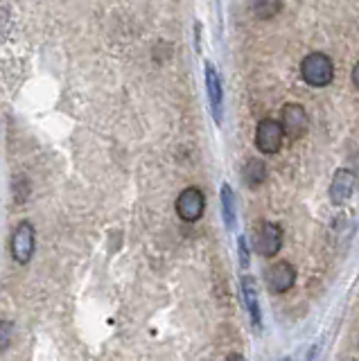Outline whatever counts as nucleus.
Here are the masks:
<instances>
[{"label": "nucleus", "mask_w": 359, "mask_h": 361, "mask_svg": "<svg viewBox=\"0 0 359 361\" xmlns=\"http://www.w3.org/2000/svg\"><path fill=\"white\" fill-rule=\"evenodd\" d=\"M300 75L310 86L323 88L332 82L334 77V63L328 54L323 52H310L300 63Z\"/></svg>", "instance_id": "1"}, {"label": "nucleus", "mask_w": 359, "mask_h": 361, "mask_svg": "<svg viewBox=\"0 0 359 361\" xmlns=\"http://www.w3.org/2000/svg\"><path fill=\"white\" fill-rule=\"evenodd\" d=\"M35 246H37L35 226H32L28 219L18 221L12 237H9V253H12V259L20 267L30 264L32 255H35Z\"/></svg>", "instance_id": "2"}, {"label": "nucleus", "mask_w": 359, "mask_h": 361, "mask_svg": "<svg viewBox=\"0 0 359 361\" xmlns=\"http://www.w3.org/2000/svg\"><path fill=\"white\" fill-rule=\"evenodd\" d=\"M285 140V131H283V124L278 120L272 118H264L257 122V129H255V147L260 149L262 154H276L280 152Z\"/></svg>", "instance_id": "3"}, {"label": "nucleus", "mask_w": 359, "mask_h": 361, "mask_svg": "<svg viewBox=\"0 0 359 361\" xmlns=\"http://www.w3.org/2000/svg\"><path fill=\"white\" fill-rule=\"evenodd\" d=\"M255 253L262 257H274L283 246V228L274 221H262L253 235Z\"/></svg>", "instance_id": "4"}, {"label": "nucleus", "mask_w": 359, "mask_h": 361, "mask_svg": "<svg viewBox=\"0 0 359 361\" xmlns=\"http://www.w3.org/2000/svg\"><path fill=\"white\" fill-rule=\"evenodd\" d=\"M204 208H206V199L199 188H185L176 197V214L188 224L199 221L201 214H204Z\"/></svg>", "instance_id": "5"}, {"label": "nucleus", "mask_w": 359, "mask_h": 361, "mask_svg": "<svg viewBox=\"0 0 359 361\" xmlns=\"http://www.w3.org/2000/svg\"><path fill=\"white\" fill-rule=\"evenodd\" d=\"M296 280V271L289 262H276L272 267H267L264 271V282L269 293H285L294 287Z\"/></svg>", "instance_id": "6"}, {"label": "nucleus", "mask_w": 359, "mask_h": 361, "mask_svg": "<svg viewBox=\"0 0 359 361\" xmlns=\"http://www.w3.org/2000/svg\"><path fill=\"white\" fill-rule=\"evenodd\" d=\"M280 124H283V131L289 140H298L308 131V111L300 104H287L283 109V120H280Z\"/></svg>", "instance_id": "7"}, {"label": "nucleus", "mask_w": 359, "mask_h": 361, "mask_svg": "<svg viewBox=\"0 0 359 361\" xmlns=\"http://www.w3.org/2000/svg\"><path fill=\"white\" fill-rule=\"evenodd\" d=\"M355 185H357V176L353 169H336V174L332 178V183H330V199L332 203H336V206H341V203H346L348 199L353 197V192H355Z\"/></svg>", "instance_id": "8"}, {"label": "nucleus", "mask_w": 359, "mask_h": 361, "mask_svg": "<svg viewBox=\"0 0 359 361\" xmlns=\"http://www.w3.org/2000/svg\"><path fill=\"white\" fill-rule=\"evenodd\" d=\"M206 88H208V99H210V111L212 118L217 124H221V99H224V90H221V79L217 71L210 63L206 66Z\"/></svg>", "instance_id": "9"}, {"label": "nucleus", "mask_w": 359, "mask_h": 361, "mask_svg": "<svg viewBox=\"0 0 359 361\" xmlns=\"http://www.w3.org/2000/svg\"><path fill=\"white\" fill-rule=\"evenodd\" d=\"M242 296H244V305L251 314V323L253 327L260 330L262 325V314H260V300H257V287H255V278L244 276L242 278Z\"/></svg>", "instance_id": "10"}, {"label": "nucleus", "mask_w": 359, "mask_h": 361, "mask_svg": "<svg viewBox=\"0 0 359 361\" xmlns=\"http://www.w3.org/2000/svg\"><path fill=\"white\" fill-rule=\"evenodd\" d=\"M221 214H224L226 228L233 231L235 224H238V201H235V195L229 183L221 185Z\"/></svg>", "instance_id": "11"}, {"label": "nucleus", "mask_w": 359, "mask_h": 361, "mask_svg": "<svg viewBox=\"0 0 359 361\" xmlns=\"http://www.w3.org/2000/svg\"><path fill=\"white\" fill-rule=\"evenodd\" d=\"M267 165L260 161V158H251V161H246V165L242 167V178L244 183L249 188H257L262 185L267 180Z\"/></svg>", "instance_id": "12"}, {"label": "nucleus", "mask_w": 359, "mask_h": 361, "mask_svg": "<svg viewBox=\"0 0 359 361\" xmlns=\"http://www.w3.org/2000/svg\"><path fill=\"white\" fill-rule=\"evenodd\" d=\"M280 5H283L280 0H253V14L262 20L274 18L280 11Z\"/></svg>", "instance_id": "13"}, {"label": "nucleus", "mask_w": 359, "mask_h": 361, "mask_svg": "<svg viewBox=\"0 0 359 361\" xmlns=\"http://www.w3.org/2000/svg\"><path fill=\"white\" fill-rule=\"evenodd\" d=\"M238 253H240V267L246 269L251 262V255H249V246H246V237L244 235L238 237Z\"/></svg>", "instance_id": "14"}, {"label": "nucleus", "mask_w": 359, "mask_h": 361, "mask_svg": "<svg viewBox=\"0 0 359 361\" xmlns=\"http://www.w3.org/2000/svg\"><path fill=\"white\" fill-rule=\"evenodd\" d=\"M9 341H12V323L0 321V353L9 345Z\"/></svg>", "instance_id": "15"}, {"label": "nucleus", "mask_w": 359, "mask_h": 361, "mask_svg": "<svg viewBox=\"0 0 359 361\" xmlns=\"http://www.w3.org/2000/svg\"><path fill=\"white\" fill-rule=\"evenodd\" d=\"M353 84L357 86V90H359V61L355 63V68H353Z\"/></svg>", "instance_id": "16"}, {"label": "nucleus", "mask_w": 359, "mask_h": 361, "mask_svg": "<svg viewBox=\"0 0 359 361\" xmlns=\"http://www.w3.org/2000/svg\"><path fill=\"white\" fill-rule=\"evenodd\" d=\"M226 361H246V359H244L242 355H238V353H233V355L226 357Z\"/></svg>", "instance_id": "17"}, {"label": "nucleus", "mask_w": 359, "mask_h": 361, "mask_svg": "<svg viewBox=\"0 0 359 361\" xmlns=\"http://www.w3.org/2000/svg\"><path fill=\"white\" fill-rule=\"evenodd\" d=\"M283 361H291V359H283Z\"/></svg>", "instance_id": "18"}]
</instances>
